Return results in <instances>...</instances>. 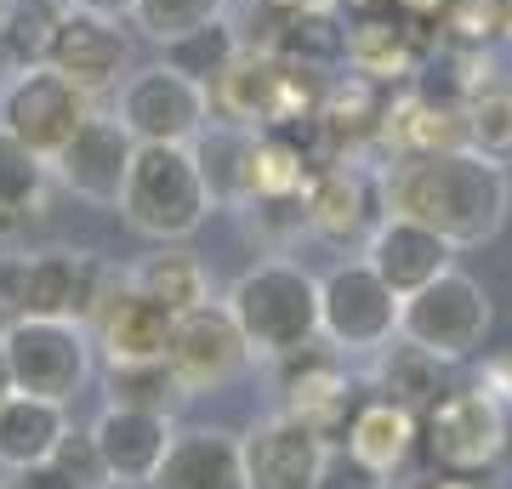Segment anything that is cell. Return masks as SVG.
<instances>
[{
  "label": "cell",
  "mask_w": 512,
  "mask_h": 489,
  "mask_svg": "<svg viewBox=\"0 0 512 489\" xmlns=\"http://www.w3.org/2000/svg\"><path fill=\"white\" fill-rule=\"evenodd\" d=\"M382 200L399 217H416L439 228L456 251L484 245L501 234L512 205L507 165L484 160L473 148H444V154H393L382 165Z\"/></svg>",
  "instance_id": "cell-1"
},
{
  "label": "cell",
  "mask_w": 512,
  "mask_h": 489,
  "mask_svg": "<svg viewBox=\"0 0 512 489\" xmlns=\"http://www.w3.org/2000/svg\"><path fill=\"white\" fill-rule=\"evenodd\" d=\"M126 217L131 234L154 239V245H183L205 228L217 211L211 188H205L200 154L194 143H137L126 171V194L114 205Z\"/></svg>",
  "instance_id": "cell-2"
},
{
  "label": "cell",
  "mask_w": 512,
  "mask_h": 489,
  "mask_svg": "<svg viewBox=\"0 0 512 489\" xmlns=\"http://www.w3.org/2000/svg\"><path fill=\"white\" fill-rule=\"evenodd\" d=\"M234 313L239 336L251 347V359H285L296 347L319 342V279L296 262H256L251 273H239L234 290L222 296Z\"/></svg>",
  "instance_id": "cell-3"
},
{
  "label": "cell",
  "mask_w": 512,
  "mask_h": 489,
  "mask_svg": "<svg viewBox=\"0 0 512 489\" xmlns=\"http://www.w3.org/2000/svg\"><path fill=\"white\" fill-rule=\"evenodd\" d=\"M120 273L92 251H29L0 262V302L12 319H74L92 325Z\"/></svg>",
  "instance_id": "cell-4"
},
{
  "label": "cell",
  "mask_w": 512,
  "mask_h": 489,
  "mask_svg": "<svg viewBox=\"0 0 512 489\" xmlns=\"http://www.w3.org/2000/svg\"><path fill=\"white\" fill-rule=\"evenodd\" d=\"M399 336L427 347L433 359L461 364L473 359L484 336H490V296L473 273L444 268L439 279H427L421 290H410L399 302Z\"/></svg>",
  "instance_id": "cell-5"
},
{
  "label": "cell",
  "mask_w": 512,
  "mask_h": 489,
  "mask_svg": "<svg viewBox=\"0 0 512 489\" xmlns=\"http://www.w3.org/2000/svg\"><path fill=\"white\" fill-rule=\"evenodd\" d=\"M399 302L393 290L382 285V273L370 268L365 256L359 262H336V268L319 279V336H325L342 359H376L393 336H399Z\"/></svg>",
  "instance_id": "cell-6"
},
{
  "label": "cell",
  "mask_w": 512,
  "mask_h": 489,
  "mask_svg": "<svg viewBox=\"0 0 512 489\" xmlns=\"http://www.w3.org/2000/svg\"><path fill=\"white\" fill-rule=\"evenodd\" d=\"M18 393L69 404L92 381V330L74 319H12L0 330Z\"/></svg>",
  "instance_id": "cell-7"
},
{
  "label": "cell",
  "mask_w": 512,
  "mask_h": 489,
  "mask_svg": "<svg viewBox=\"0 0 512 489\" xmlns=\"http://www.w3.org/2000/svg\"><path fill=\"white\" fill-rule=\"evenodd\" d=\"M86 114H92V97L74 86L69 74H57L52 63L12 69V80L0 86V131L29 143L40 160H52L57 148L80 131Z\"/></svg>",
  "instance_id": "cell-8"
},
{
  "label": "cell",
  "mask_w": 512,
  "mask_h": 489,
  "mask_svg": "<svg viewBox=\"0 0 512 489\" xmlns=\"http://www.w3.org/2000/svg\"><path fill=\"white\" fill-rule=\"evenodd\" d=\"M512 421L507 404L490 399L484 387H467V393H444L427 416H421V444L433 455L439 472H484L507 455Z\"/></svg>",
  "instance_id": "cell-9"
},
{
  "label": "cell",
  "mask_w": 512,
  "mask_h": 489,
  "mask_svg": "<svg viewBox=\"0 0 512 489\" xmlns=\"http://www.w3.org/2000/svg\"><path fill=\"white\" fill-rule=\"evenodd\" d=\"M427 29L433 23L399 12L393 0H365V6H353L348 40H342V63L359 80H370V86H404L427 63V46H433Z\"/></svg>",
  "instance_id": "cell-10"
},
{
  "label": "cell",
  "mask_w": 512,
  "mask_h": 489,
  "mask_svg": "<svg viewBox=\"0 0 512 489\" xmlns=\"http://www.w3.org/2000/svg\"><path fill=\"white\" fill-rule=\"evenodd\" d=\"M114 114L137 143H194L211 126V91L188 74L165 69V63H148L120 86Z\"/></svg>",
  "instance_id": "cell-11"
},
{
  "label": "cell",
  "mask_w": 512,
  "mask_h": 489,
  "mask_svg": "<svg viewBox=\"0 0 512 489\" xmlns=\"http://www.w3.org/2000/svg\"><path fill=\"white\" fill-rule=\"evenodd\" d=\"M330 444L313 421L302 416H268L239 438V472L245 489H319V472L330 461Z\"/></svg>",
  "instance_id": "cell-12"
},
{
  "label": "cell",
  "mask_w": 512,
  "mask_h": 489,
  "mask_svg": "<svg viewBox=\"0 0 512 489\" xmlns=\"http://www.w3.org/2000/svg\"><path fill=\"white\" fill-rule=\"evenodd\" d=\"M165 359H171V370H177V381H183L188 393H211V387H228V381L245 370L251 347L239 336L228 302L211 296V302H200V308H188V313L171 319V347H165Z\"/></svg>",
  "instance_id": "cell-13"
},
{
  "label": "cell",
  "mask_w": 512,
  "mask_h": 489,
  "mask_svg": "<svg viewBox=\"0 0 512 489\" xmlns=\"http://www.w3.org/2000/svg\"><path fill=\"white\" fill-rule=\"evenodd\" d=\"M274 381H279V399L285 410L302 421H313L319 433L336 444L353 421V381H348V359L319 336V342L296 347L285 359H274Z\"/></svg>",
  "instance_id": "cell-14"
},
{
  "label": "cell",
  "mask_w": 512,
  "mask_h": 489,
  "mask_svg": "<svg viewBox=\"0 0 512 489\" xmlns=\"http://www.w3.org/2000/svg\"><path fill=\"white\" fill-rule=\"evenodd\" d=\"M131 154H137V137L120 126V114H86L80 131L52 154V177L69 188L74 200H92V205H120L126 194V171Z\"/></svg>",
  "instance_id": "cell-15"
},
{
  "label": "cell",
  "mask_w": 512,
  "mask_h": 489,
  "mask_svg": "<svg viewBox=\"0 0 512 489\" xmlns=\"http://www.w3.org/2000/svg\"><path fill=\"white\" fill-rule=\"evenodd\" d=\"M308 228L319 239H336V245H348V239H370V228L387 217V200H382V171H365V165H325V171H313L308 194Z\"/></svg>",
  "instance_id": "cell-16"
},
{
  "label": "cell",
  "mask_w": 512,
  "mask_h": 489,
  "mask_svg": "<svg viewBox=\"0 0 512 489\" xmlns=\"http://www.w3.org/2000/svg\"><path fill=\"white\" fill-rule=\"evenodd\" d=\"M365 262L382 273V285L393 290V296H410V290H421L427 279H439L444 268H456V245H450L439 228H427V222L387 211L365 239Z\"/></svg>",
  "instance_id": "cell-17"
},
{
  "label": "cell",
  "mask_w": 512,
  "mask_h": 489,
  "mask_svg": "<svg viewBox=\"0 0 512 489\" xmlns=\"http://www.w3.org/2000/svg\"><path fill=\"white\" fill-rule=\"evenodd\" d=\"M103 455V472H109V484H154V472H160L165 450H171V416H154V410H126V404H109L103 416L86 427Z\"/></svg>",
  "instance_id": "cell-18"
},
{
  "label": "cell",
  "mask_w": 512,
  "mask_h": 489,
  "mask_svg": "<svg viewBox=\"0 0 512 489\" xmlns=\"http://www.w3.org/2000/svg\"><path fill=\"white\" fill-rule=\"evenodd\" d=\"M126 57H131V46H126V35H120V23L92 18V12H69V6H63L52 52H46V63H52L57 74H69L86 97H97V91L120 86Z\"/></svg>",
  "instance_id": "cell-19"
},
{
  "label": "cell",
  "mask_w": 512,
  "mask_h": 489,
  "mask_svg": "<svg viewBox=\"0 0 512 489\" xmlns=\"http://www.w3.org/2000/svg\"><path fill=\"white\" fill-rule=\"evenodd\" d=\"M92 347L109 353V364H137V359H165V347H171V313L160 302H148L143 290L126 285V273H120V285L103 296V308H97L92 325Z\"/></svg>",
  "instance_id": "cell-20"
},
{
  "label": "cell",
  "mask_w": 512,
  "mask_h": 489,
  "mask_svg": "<svg viewBox=\"0 0 512 489\" xmlns=\"http://www.w3.org/2000/svg\"><path fill=\"white\" fill-rule=\"evenodd\" d=\"M342 438H348V455L365 472L393 478V472H404V461H410L416 444H421V416L376 393V399L353 404V421H348V433Z\"/></svg>",
  "instance_id": "cell-21"
},
{
  "label": "cell",
  "mask_w": 512,
  "mask_h": 489,
  "mask_svg": "<svg viewBox=\"0 0 512 489\" xmlns=\"http://www.w3.org/2000/svg\"><path fill=\"white\" fill-rule=\"evenodd\" d=\"M148 489H245L239 438L222 433V427H188V433H177Z\"/></svg>",
  "instance_id": "cell-22"
},
{
  "label": "cell",
  "mask_w": 512,
  "mask_h": 489,
  "mask_svg": "<svg viewBox=\"0 0 512 489\" xmlns=\"http://www.w3.org/2000/svg\"><path fill=\"white\" fill-rule=\"evenodd\" d=\"M63 433H69V404L12 393L0 404V467L18 472V467H35V461H52Z\"/></svg>",
  "instance_id": "cell-23"
},
{
  "label": "cell",
  "mask_w": 512,
  "mask_h": 489,
  "mask_svg": "<svg viewBox=\"0 0 512 489\" xmlns=\"http://www.w3.org/2000/svg\"><path fill=\"white\" fill-rule=\"evenodd\" d=\"M131 290H143L148 302H160L171 319L188 308H200V302H211V273H205V262L194 251H183V245H160V251H148L137 268L126 273Z\"/></svg>",
  "instance_id": "cell-24"
},
{
  "label": "cell",
  "mask_w": 512,
  "mask_h": 489,
  "mask_svg": "<svg viewBox=\"0 0 512 489\" xmlns=\"http://www.w3.org/2000/svg\"><path fill=\"white\" fill-rule=\"evenodd\" d=\"M251 148H256V131L234 126V120H217V114H211V126L194 137L205 188H211L217 205H251Z\"/></svg>",
  "instance_id": "cell-25"
},
{
  "label": "cell",
  "mask_w": 512,
  "mask_h": 489,
  "mask_svg": "<svg viewBox=\"0 0 512 489\" xmlns=\"http://www.w3.org/2000/svg\"><path fill=\"white\" fill-rule=\"evenodd\" d=\"M444 370H450V364L433 359L427 347L393 336V342L376 353V376H370V381H376V393H382V399H393V404H404V410L427 416V410L444 399Z\"/></svg>",
  "instance_id": "cell-26"
},
{
  "label": "cell",
  "mask_w": 512,
  "mask_h": 489,
  "mask_svg": "<svg viewBox=\"0 0 512 489\" xmlns=\"http://www.w3.org/2000/svg\"><path fill=\"white\" fill-rule=\"evenodd\" d=\"M103 393L109 404H126V410H154V416H177L194 393H188L171 359H137V364H109L103 370Z\"/></svg>",
  "instance_id": "cell-27"
},
{
  "label": "cell",
  "mask_w": 512,
  "mask_h": 489,
  "mask_svg": "<svg viewBox=\"0 0 512 489\" xmlns=\"http://www.w3.org/2000/svg\"><path fill=\"white\" fill-rule=\"evenodd\" d=\"M239 52H245L239 29L228 18H211V23H200V29H188V35L165 40V69L188 74V80H200V86L211 91L222 74L239 63Z\"/></svg>",
  "instance_id": "cell-28"
},
{
  "label": "cell",
  "mask_w": 512,
  "mask_h": 489,
  "mask_svg": "<svg viewBox=\"0 0 512 489\" xmlns=\"http://www.w3.org/2000/svg\"><path fill=\"white\" fill-rule=\"evenodd\" d=\"M46 182H52V160H40L29 143L0 131V217L29 222L46 205Z\"/></svg>",
  "instance_id": "cell-29"
},
{
  "label": "cell",
  "mask_w": 512,
  "mask_h": 489,
  "mask_svg": "<svg viewBox=\"0 0 512 489\" xmlns=\"http://www.w3.org/2000/svg\"><path fill=\"white\" fill-rule=\"evenodd\" d=\"M467 148L495 165H512V86L490 80L467 97Z\"/></svg>",
  "instance_id": "cell-30"
},
{
  "label": "cell",
  "mask_w": 512,
  "mask_h": 489,
  "mask_svg": "<svg viewBox=\"0 0 512 489\" xmlns=\"http://www.w3.org/2000/svg\"><path fill=\"white\" fill-rule=\"evenodd\" d=\"M228 12V0H137L131 6V23L143 29L154 46H165V40L188 35V29H200V23L222 18Z\"/></svg>",
  "instance_id": "cell-31"
},
{
  "label": "cell",
  "mask_w": 512,
  "mask_h": 489,
  "mask_svg": "<svg viewBox=\"0 0 512 489\" xmlns=\"http://www.w3.org/2000/svg\"><path fill=\"white\" fill-rule=\"evenodd\" d=\"M433 23L456 46H490L501 35V0H444V12Z\"/></svg>",
  "instance_id": "cell-32"
},
{
  "label": "cell",
  "mask_w": 512,
  "mask_h": 489,
  "mask_svg": "<svg viewBox=\"0 0 512 489\" xmlns=\"http://www.w3.org/2000/svg\"><path fill=\"white\" fill-rule=\"evenodd\" d=\"M52 461H57L63 472H69L74 484H86V489H114V484H109V472H103V455H97L92 433H74V427H69Z\"/></svg>",
  "instance_id": "cell-33"
},
{
  "label": "cell",
  "mask_w": 512,
  "mask_h": 489,
  "mask_svg": "<svg viewBox=\"0 0 512 489\" xmlns=\"http://www.w3.org/2000/svg\"><path fill=\"white\" fill-rule=\"evenodd\" d=\"M376 484H382V478H376V472H365L348 450H342V455L330 450L325 472H319V489H376Z\"/></svg>",
  "instance_id": "cell-34"
},
{
  "label": "cell",
  "mask_w": 512,
  "mask_h": 489,
  "mask_svg": "<svg viewBox=\"0 0 512 489\" xmlns=\"http://www.w3.org/2000/svg\"><path fill=\"white\" fill-rule=\"evenodd\" d=\"M6 489H86V484H74L57 461H35V467L6 472Z\"/></svg>",
  "instance_id": "cell-35"
},
{
  "label": "cell",
  "mask_w": 512,
  "mask_h": 489,
  "mask_svg": "<svg viewBox=\"0 0 512 489\" xmlns=\"http://www.w3.org/2000/svg\"><path fill=\"white\" fill-rule=\"evenodd\" d=\"M490 399H501V404H512V359H490L484 364V381H478Z\"/></svg>",
  "instance_id": "cell-36"
},
{
  "label": "cell",
  "mask_w": 512,
  "mask_h": 489,
  "mask_svg": "<svg viewBox=\"0 0 512 489\" xmlns=\"http://www.w3.org/2000/svg\"><path fill=\"white\" fill-rule=\"evenodd\" d=\"M69 12H92V18H109V23H126L137 0H63Z\"/></svg>",
  "instance_id": "cell-37"
},
{
  "label": "cell",
  "mask_w": 512,
  "mask_h": 489,
  "mask_svg": "<svg viewBox=\"0 0 512 489\" xmlns=\"http://www.w3.org/2000/svg\"><path fill=\"white\" fill-rule=\"evenodd\" d=\"M421 489H484V484H478V472H433Z\"/></svg>",
  "instance_id": "cell-38"
},
{
  "label": "cell",
  "mask_w": 512,
  "mask_h": 489,
  "mask_svg": "<svg viewBox=\"0 0 512 489\" xmlns=\"http://www.w3.org/2000/svg\"><path fill=\"white\" fill-rule=\"evenodd\" d=\"M393 6H399V12H410V18H427V23L444 12V0H393Z\"/></svg>",
  "instance_id": "cell-39"
},
{
  "label": "cell",
  "mask_w": 512,
  "mask_h": 489,
  "mask_svg": "<svg viewBox=\"0 0 512 489\" xmlns=\"http://www.w3.org/2000/svg\"><path fill=\"white\" fill-rule=\"evenodd\" d=\"M18 393V381H12V364H6V342H0V404Z\"/></svg>",
  "instance_id": "cell-40"
},
{
  "label": "cell",
  "mask_w": 512,
  "mask_h": 489,
  "mask_svg": "<svg viewBox=\"0 0 512 489\" xmlns=\"http://www.w3.org/2000/svg\"><path fill=\"white\" fill-rule=\"evenodd\" d=\"M501 40H512V0H501Z\"/></svg>",
  "instance_id": "cell-41"
},
{
  "label": "cell",
  "mask_w": 512,
  "mask_h": 489,
  "mask_svg": "<svg viewBox=\"0 0 512 489\" xmlns=\"http://www.w3.org/2000/svg\"><path fill=\"white\" fill-rule=\"evenodd\" d=\"M376 489H393V484H376Z\"/></svg>",
  "instance_id": "cell-42"
},
{
  "label": "cell",
  "mask_w": 512,
  "mask_h": 489,
  "mask_svg": "<svg viewBox=\"0 0 512 489\" xmlns=\"http://www.w3.org/2000/svg\"><path fill=\"white\" fill-rule=\"evenodd\" d=\"M0 489H6V478H0Z\"/></svg>",
  "instance_id": "cell-43"
}]
</instances>
